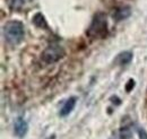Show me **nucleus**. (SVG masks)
Segmentation results:
<instances>
[{
	"instance_id": "f03ea898",
	"label": "nucleus",
	"mask_w": 147,
	"mask_h": 139,
	"mask_svg": "<svg viewBox=\"0 0 147 139\" xmlns=\"http://www.w3.org/2000/svg\"><path fill=\"white\" fill-rule=\"evenodd\" d=\"M91 38H103L108 34V20L103 13H97L86 32Z\"/></svg>"
},
{
	"instance_id": "6e6552de",
	"label": "nucleus",
	"mask_w": 147,
	"mask_h": 139,
	"mask_svg": "<svg viewBox=\"0 0 147 139\" xmlns=\"http://www.w3.org/2000/svg\"><path fill=\"white\" fill-rule=\"evenodd\" d=\"M33 23L40 28H47L48 27V24H47V22L44 19V16L42 14H40V13H37L36 15L33 17Z\"/></svg>"
},
{
	"instance_id": "39448f33",
	"label": "nucleus",
	"mask_w": 147,
	"mask_h": 139,
	"mask_svg": "<svg viewBox=\"0 0 147 139\" xmlns=\"http://www.w3.org/2000/svg\"><path fill=\"white\" fill-rule=\"evenodd\" d=\"M76 102H77V99H76V97H74V96L73 97H69V99L65 102V104L62 105V107H61V110H60V115H61V117H66V115H68L69 113H71V111L75 109Z\"/></svg>"
},
{
	"instance_id": "20e7f679",
	"label": "nucleus",
	"mask_w": 147,
	"mask_h": 139,
	"mask_svg": "<svg viewBox=\"0 0 147 139\" xmlns=\"http://www.w3.org/2000/svg\"><path fill=\"white\" fill-rule=\"evenodd\" d=\"M28 131V124L27 122L25 121L23 118H17L16 121H15V124H14V132L15 135L19 137V138H23Z\"/></svg>"
},
{
	"instance_id": "9b49d317",
	"label": "nucleus",
	"mask_w": 147,
	"mask_h": 139,
	"mask_svg": "<svg viewBox=\"0 0 147 139\" xmlns=\"http://www.w3.org/2000/svg\"><path fill=\"white\" fill-rule=\"evenodd\" d=\"M137 134L139 139H147V131L143 127H138L137 128Z\"/></svg>"
},
{
	"instance_id": "9d476101",
	"label": "nucleus",
	"mask_w": 147,
	"mask_h": 139,
	"mask_svg": "<svg viewBox=\"0 0 147 139\" xmlns=\"http://www.w3.org/2000/svg\"><path fill=\"white\" fill-rule=\"evenodd\" d=\"M131 137V131L128 127H122L120 130V139H130Z\"/></svg>"
},
{
	"instance_id": "0eeeda50",
	"label": "nucleus",
	"mask_w": 147,
	"mask_h": 139,
	"mask_svg": "<svg viewBox=\"0 0 147 139\" xmlns=\"http://www.w3.org/2000/svg\"><path fill=\"white\" fill-rule=\"evenodd\" d=\"M117 20H122V19H126L127 17L130 16V8L125 6V7H120L115 10L114 15H113Z\"/></svg>"
},
{
	"instance_id": "f257e3e1",
	"label": "nucleus",
	"mask_w": 147,
	"mask_h": 139,
	"mask_svg": "<svg viewBox=\"0 0 147 139\" xmlns=\"http://www.w3.org/2000/svg\"><path fill=\"white\" fill-rule=\"evenodd\" d=\"M24 25L18 20H10L2 27V36L5 41L11 47L18 45L24 40Z\"/></svg>"
},
{
	"instance_id": "423d86ee",
	"label": "nucleus",
	"mask_w": 147,
	"mask_h": 139,
	"mask_svg": "<svg viewBox=\"0 0 147 139\" xmlns=\"http://www.w3.org/2000/svg\"><path fill=\"white\" fill-rule=\"evenodd\" d=\"M132 60V53L129 51H125V52L118 54V57L115 58V62L119 66H126Z\"/></svg>"
},
{
	"instance_id": "f8f14e48",
	"label": "nucleus",
	"mask_w": 147,
	"mask_h": 139,
	"mask_svg": "<svg viewBox=\"0 0 147 139\" xmlns=\"http://www.w3.org/2000/svg\"><path fill=\"white\" fill-rule=\"evenodd\" d=\"M134 86H135V82H134L132 79H130V80L128 82V85H127V87H126V89L129 92L131 88H134Z\"/></svg>"
},
{
	"instance_id": "ddd939ff",
	"label": "nucleus",
	"mask_w": 147,
	"mask_h": 139,
	"mask_svg": "<svg viewBox=\"0 0 147 139\" xmlns=\"http://www.w3.org/2000/svg\"><path fill=\"white\" fill-rule=\"evenodd\" d=\"M112 139H117V138H112Z\"/></svg>"
},
{
	"instance_id": "7ed1b4c3",
	"label": "nucleus",
	"mask_w": 147,
	"mask_h": 139,
	"mask_svg": "<svg viewBox=\"0 0 147 139\" xmlns=\"http://www.w3.org/2000/svg\"><path fill=\"white\" fill-rule=\"evenodd\" d=\"M63 55H65V50L62 49V47L58 44H51L43 51L42 60L43 62L50 65V63H55L57 61H59L61 58H63Z\"/></svg>"
},
{
	"instance_id": "1a4fd4ad",
	"label": "nucleus",
	"mask_w": 147,
	"mask_h": 139,
	"mask_svg": "<svg viewBox=\"0 0 147 139\" xmlns=\"http://www.w3.org/2000/svg\"><path fill=\"white\" fill-rule=\"evenodd\" d=\"M8 2V6L11 8V9H20L24 3H25V0H7Z\"/></svg>"
}]
</instances>
